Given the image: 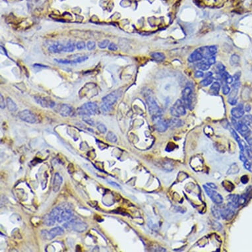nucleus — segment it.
I'll return each mask as SVG.
<instances>
[{"instance_id": "9b49d317", "label": "nucleus", "mask_w": 252, "mask_h": 252, "mask_svg": "<svg viewBox=\"0 0 252 252\" xmlns=\"http://www.w3.org/2000/svg\"><path fill=\"white\" fill-rule=\"evenodd\" d=\"M73 217V212L68 207H61V209L57 218V222H68Z\"/></svg>"}, {"instance_id": "412c9836", "label": "nucleus", "mask_w": 252, "mask_h": 252, "mask_svg": "<svg viewBox=\"0 0 252 252\" xmlns=\"http://www.w3.org/2000/svg\"><path fill=\"white\" fill-rule=\"evenodd\" d=\"M168 123L169 127H171V128H179V127L183 126L184 124L183 121L177 117H172L171 119H169Z\"/></svg>"}, {"instance_id": "e2e57ef3", "label": "nucleus", "mask_w": 252, "mask_h": 252, "mask_svg": "<svg viewBox=\"0 0 252 252\" xmlns=\"http://www.w3.org/2000/svg\"><path fill=\"white\" fill-rule=\"evenodd\" d=\"M251 147V148H252V147Z\"/></svg>"}, {"instance_id": "4d7b16f0", "label": "nucleus", "mask_w": 252, "mask_h": 252, "mask_svg": "<svg viewBox=\"0 0 252 252\" xmlns=\"http://www.w3.org/2000/svg\"><path fill=\"white\" fill-rule=\"evenodd\" d=\"M207 186L209 187V188H212V189H217V186H216V185L215 184H213V183H207Z\"/></svg>"}, {"instance_id": "bf43d9fd", "label": "nucleus", "mask_w": 252, "mask_h": 252, "mask_svg": "<svg viewBox=\"0 0 252 252\" xmlns=\"http://www.w3.org/2000/svg\"><path fill=\"white\" fill-rule=\"evenodd\" d=\"M35 67H41V68H48L47 66H44V65H40L39 64H36L34 65Z\"/></svg>"}, {"instance_id": "c756f323", "label": "nucleus", "mask_w": 252, "mask_h": 252, "mask_svg": "<svg viewBox=\"0 0 252 252\" xmlns=\"http://www.w3.org/2000/svg\"><path fill=\"white\" fill-rule=\"evenodd\" d=\"M215 71L217 74L221 75L225 71V66L221 63H218L215 66Z\"/></svg>"}, {"instance_id": "f3484780", "label": "nucleus", "mask_w": 252, "mask_h": 252, "mask_svg": "<svg viewBox=\"0 0 252 252\" xmlns=\"http://www.w3.org/2000/svg\"><path fill=\"white\" fill-rule=\"evenodd\" d=\"M62 183H63V177L60 176L59 174L56 173L54 176V184H53V185H54L53 189H54L55 192H57L59 190Z\"/></svg>"}, {"instance_id": "2f4dec72", "label": "nucleus", "mask_w": 252, "mask_h": 252, "mask_svg": "<svg viewBox=\"0 0 252 252\" xmlns=\"http://www.w3.org/2000/svg\"><path fill=\"white\" fill-rule=\"evenodd\" d=\"M239 167L238 164H233L231 166H230V169L229 170V171H228L227 174H236L237 173H238L239 172Z\"/></svg>"}, {"instance_id": "ea45409f", "label": "nucleus", "mask_w": 252, "mask_h": 252, "mask_svg": "<svg viewBox=\"0 0 252 252\" xmlns=\"http://www.w3.org/2000/svg\"><path fill=\"white\" fill-rule=\"evenodd\" d=\"M97 129L98 130L102 133H105L107 131L106 127L105 125H104L103 124H98L97 125Z\"/></svg>"}, {"instance_id": "c85d7f7f", "label": "nucleus", "mask_w": 252, "mask_h": 252, "mask_svg": "<svg viewBox=\"0 0 252 252\" xmlns=\"http://www.w3.org/2000/svg\"><path fill=\"white\" fill-rule=\"evenodd\" d=\"M242 121L248 127H250V128H252V116H251V115H246V116H244L243 118H242Z\"/></svg>"}, {"instance_id": "052dcab7", "label": "nucleus", "mask_w": 252, "mask_h": 252, "mask_svg": "<svg viewBox=\"0 0 252 252\" xmlns=\"http://www.w3.org/2000/svg\"><path fill=\"white\" fill-rule=\"evenodd\" d=\"M212 75H213L212 72H208L207 73H206V75H205V77L206 78V77H212Z\"/></svg>"}, {"instance_id": "473e14b6", "label": "nucleus", "mask_w": 252, "mask_h": 252, "mask_svg": "<svg viewBox=\"0 0 252 252\" xmlns=\"http://www.w3.org/2000/svg\"><path fill=\"white\" fill-rule=\"evenodd\" d=\"M106 139L111 143H116L117 138V136L115 135L113 132H108L106 135Z\"/></svg>"}, {"instance_id": "de8ad7c7", "label": "nucleus", "mask_w": 252, "mask_h": 252, "mask_svg": "<svg viewBox=\"0 0 252 252\" xmlns=\"http://www.w3.org/2000/svg\"><path fill=\"white\" fill-rule=\"evenodd\" d=\"M85 46H86L85 43L84 42H78L76 44V48L78 50H83L85 48Z\"/></svg>"}, {"instance_id": "864d4df0", "label": "nucleus", "mask_w": 252, "mask_h": 252, "mask_svg": "<svg viewBox=\"0 0 252 252\" xmlns=\"http://www.w3.org/2000/svg\"><path fill=\"white\" fill-rule=\"evenodd\" d=\"M203 76H204V73H203V71H197L195 72V77H197V78H201V77H203Z\"/></svg>"}, {"instance_id": "f257e3e1", "label": "nucleus", "mask_w": 252, "mask_h": 252, "mask_svg": "<svg viewBox=\"0 0 252 252\" xmlns=\"http://www.w3.org/2000/svg\"><path fill=\"white\" fill-rule=\"evenodd\" d=\"M79 113L83 116H90L92 115L97 114L99 112V108L95 102H88L84 104L79 108Z\"/></svg>"}, {"instance_id": "5fc2aeb1", "label": "nucleus", "mask_w": 252, "mask_h": 252, "mask_svg": "<svg viewBox=\"0 0 252 252\" xmlns=\"http://www.w3.org/2000/svg\"><path fill=\"white\" fill-rule=\"evenodd\" d=\"M228 102L230 104H231L232 106H234L237 103V99L236 98H229V100H228Z\"/></svg>"}, {"instance_id": "ddd939ff", "label": "nucleus", "mask_w": 252, "mask_h": 252, "mask_svg": "<svg viewBox=\"0 0 252 252\" xmlns=\"http://www.w3.org/2000/svg\"><path fill=\"white\" fill-rule=\"evenodd\" d=\"M117 95L116 93H111L110 94L105 96L104 97L102 98V105L108 108H111L112 105L115 104V102L117 101Z\"/></svg>"}, {"instance_id": "9d476101", "label": "nucleus", "mask_w": 252, "mask_h": 252, "mask_svg": "<svg viewBox=\"0 0 252 252\" xmlns=\"http://www.w3.org/2000/svg\"><path fill=\"white\" fill-rule=\"evenodd\" d=\"M182 101L184 102L186 107L191 109L192 106V90L190 87H187L182 91Z\"/></svg>"}, {"instance_id": "8fccbe9b", "label": "nucleus", "mask_w": 252, "mask_h": 252, "mask_svg": "<svg viewBox=\"0 0 252 252\" xmlns=\"http://www.w3.org/2000/svg\"><path fill=\"white\" fill-rule=\"evenodd\" d=\"M108 49L112 51H116L117 50V46L116 44H114V43H110L108 45Z\"/></svg>"}, {"instance_id": "6e6552de", "label": "nucleus", "mask_w": 252, "mask_h": 252, "mask_svg": "<svg viewBox=\"0 0 252 252\" xmlns=\"http://www.w3.org/2000/svg\"><path fill=\"white\" fill-rule=\"evenodd\" d=\"M64 233V230L62 228L59 226L53 228L51 230H50L49 231H47V230H43V231H42L43 237L49 240L54 238L57 236H60V235H62Z\"/></svg>"}, {"instance_id": "a19ab883", "label": "nucleus", "mask_w": 252, "mask_h": 252, "mask_svg": "<svg viewBox=\"0 0 252 252\" xmlns=\"http://www.w3.org/2000/svg\"><path fill=\"white\" fill-rule=\"evenodd\" d=\"M248 145L252 147V131H250L246 136L244 137Z\"/></svg>"}, {"instance_id": "cd10ccee", "label": "nucleus", "mask_w": 252, "mask_h": 252, "mask_svg": "<svg viewBox=\"0 0 252 252\" xmlns=\"http://www.w3.org/2000/svg\"><path fill=\"white\" fill-rule=\"evenodd\" d=\"M211 66H210L208 62L207 61V60L201 61L200 63H199L197 64V68L199 69H201V70H203V71H207V70H208V69L210 68Z\"/></svg>"}, {"instance_id": "7ed1b4c3", "label": "nucleus", "mask_w": 252, "mask_h": 252, "mask_svg": "<svg viewBox=\"0 0 252 252\" xmlns=\"http://www.w3.org/2000/svg\"><path fill=\"white\" fill-rule=\"evenodd\" d=\"M66 222V224H65L66 228H71L73 231L79 232V233H82V232H85L88 227L86 223L81 221H77V220L72 219V218Z\"/></svg>"}, {"instance_id": "b1692460", "label": "nucleus", "mask_w": 252, "mask_h": 252, "mask_svg": "<svg viewBox=\"0 0 252 252\" xmlns=\"http://www.w3.org/2000/svg\"><path fill=\"white\" fill-rule=\"evenodd\" d=\"M211 213L214 217L217 219H220L221 218V213H220V207H218L217 205H213L211 207Z\"/></svg>"}, {"instance_id": "6ab92c4d", "label": "nucleus", "mask_w": 252, "mask_h": 252, "mask_svg": "<svg viewBox=\"0 0 252 252\" xmlns=\"http://www.w3.org/2000/svg\"><path fill=\"white\" fill-rule=\"evenodd\" d=\"M49 51L51 53H54V54H57V53H60L61 52H64V45H63L61 43L56 42L53 44L52 45L50 46L49 47Z\"/></svg>"}, {"instance_id": "1a4fd4ad", "label": "nucleus", "mask_w": 252, "mask_h": 252, "mask_svg": "<svg viewBox=\"0 0 252 252\" xmlns=\"http://www.w3.org/2000/svg\"><path fill=\"white\" fill-rule=\"evenodd\" d=\"M235 208L230 204H228L227 206L220 207V213H221V218L223 219L229 220L232 219L235 214Z\"/></svg>"}, {"instance_id": "e433bc0d", "label": "nucleus", "mask_w": 252, "mask_h": 252, "mask_svg": "<svg viewBox=\"0 0 252 252\" xmlns=\"http://www.w3.org/2000/svg\"><path fill=\"white\" fill-rule=\"evenodd\" d=\"M55 61L61 64H75L74 60H69V59H54Z\"/></svg>"}, {"instance_id": "f704fd0d", "label": "nucleus", "mask_w": 252, "mask_h": 252, "mask_svg": "<svg viewBox=\"0 0 252 252\" xmlns=\"http://www.w3.org/2000/svg\"><path fill=\"white\" fill-rule=\"evenodd\" d=\"M222 185L224 188L229 191H232L234 189L233 184L229 181H224L222 182Z\"/></svg>"}, {"instance_id": "72a5a7b5", "label": "nucleus", "mask_w": 252, "mask_h": 252, "mask_svg": "<svg viewBox=\"0 0 252 252\" xmlns=\"http://www.w3.org/2000/svg\"><path fill=\"white\" fill-rule=\"evenodd\" d=\"M213 81V78L212 77H206L205 79H203V81H201L200 85L203 87H207V86L210 85Z\"/></svg>"}, {"instance_id": "39448f33", "label": "nucleus", "mask_w": 252, "mask_h": 252, "mask_svg": "<svg viewBox=\"0 0 252 252\" xmlns=\"http://www.w3.org/2000/svg\"><path fill=\"white\" fill-rule=\"evenodd\" d=\"M203 188L205 189L206 193L209 197L210 199L212 200L217 205H220L223 202V197L219 193L215 190H213L212 188H209L207 185H204Z\"/></svg>"}, {"instance_id": "3c124183", "label": "nucleus", "mask_w": 252, "mask_h": 252, "mask_svg": "<svg viewBox=\"0 0 252 252\" xmlns=\"http://www.w3.org/2000/svg\"><path fill=\"white\" fill-rule=\"evenodd\" d=\"M248 181H249L248 176H246V175H244V176H242V177H241V182H242V184H246L248 183Z\"/></svg>"}, {"instance_id": "423d86ee", "label": "nucleus", "mask_w": 252, "mask_h": 252, "mask_svg": "<svg viewBox=\"0 0 252 252\" xmlns=\"http://www.w3.org/2000/svg\"><path fill=\"white\" fill-rule=\"evenodd\" d=\"M153 121L155 124V128L157 131L160 133H163L167 130L168 128V123L165 119H162L161 116L153 117Z\"/></svg>"}, {"instance_id": "13d9d810", "label": "nucleus", "mask_w": 252, "mask_h": 252, "mask_svg": "<svg viewBox=\"0 0 252 252\" xmlns=\"http://www.w3.org/2000/svg\"><path fill=\"white\" fill-rule=\"evenodd\" d=\"M109 183H110V184H113V185H112V186H116V187H117V188H119V189H121V188H121V186H119V185H118V184H116V183H114V182H109Z\"/></svg>"}, {"instance_id": "aec40b11", "label": "nucleus", "mask_w": 252, "mask_h": 252, "mask_svg": "<svg viewBox=\"0 0 252 252\" xmlns=\"http://www.w3.org/2000/svg\"><path fill=\"white\" fill-rule=\"evenodd\" d=\"M237 131H238L243 137L246 136L250 132L248 126L245 124L242 121H240L238 122V128Z\"/></svg>"}, {"instance_id": "c03bdc74", "label": "nucleus", "mask_w": 252, "mask_h": 252, "mask_svg": "<svg viewBox=\"0 0 252 252\" xmlns=\"http://www.w3.org/2000/svg\"><path fill=\"white\" fill-rule=\"evenodd\" d=\"M88 56H81L77 57V58H76L75 59H73L74 62H75V64H79V63H81V62H83L88 59Z\"/></svg>"}, {"instance_id": "393cba45", "label": "nucleus", "mask_w": 252, "mask_h": 252, "mask_svg": "<svg viewBox=\"0 0 252 252\" xmlns=\"http://www.w3.org/2000/svg\"><path fill=\"white\" fill-rule=\"evenodd\" d=\"M220 75H221V78L222 79V80L224 81V82L226 83V84H231L232 82H233L234 81L233 77L230 75L227 72L224 71V73L221 74Z\"/></svg>"}, {"instance_id": "f03ea898", "label": "nucleus", "mask_w": 252, "mask_h": 252, "mask_svg": "<svg viewBox=\"0 0 252 252\" xmlns=\"http://www.w3.org/2000/svg\"><path fill=\"white\" fill-rule=\"evenodd\" d=\"M170 114L172 116L179 117L186 114V108L184 102L181 100H177L173 106L170 108Z\"/></svg>"}, {"instance_id": "5701e85b", "label": "nucleus", "mask_w": 252, "mask_h": 252, "mask_svg": "<svg viewBox=\"0 0 252 252\" xmlns=\"http://www.w3.org/2000/svg\"><path fill=\"white\" fill-rule=\"evenodd\" d=\"M6 105L8 108V110L11 112H16L17 110V106L16 103L11 99V98L8 97L6 99Z\"/></svg>"}, {"instance_id": "dca6fc26", "label": "nucleus", "mask_w": 252, "mask_h": 252, "mask_svg": "<svg viewBox=\"0 0 252 252\" xmlns=\"http://www.w3.org/2000/svg\"><path fill=\"white\" fill-rule=\"evenodd\" d=\"M73 109L70 105L68 104H62L59 108V112L61 116L63 117H68L70 116L73 113Z\"/></svg>"}, {"instance_id": "2eb2a0df", "label": "nucleus", "mask_w": 252, "mask_h": 252, "mask_svg": "<svg viewBox=\"0 0 252 252\" xmlns=\"http://www.w3.org/2000/svg\"><path fill=\"white\" fill-rule=\"evenodd\" d=\"M231 114L233 117L236 119H239L243 117L244 114V110L243 105L239 104L236 107H234L231 110Z\"/></svg>"}, {"instance_id": "49530a36", "label": "nucleus", "mask_w": 252, "mask_h": 252, "mask_svg": "<svg viewBox=\"0 0 252 252\" xmlns=\"http://www.w3.org/2000/svg\"><path fill=\"white\" fill-rule=\"evenodd\" d=\"M222 91L223 95H227L230 93V87H229V86H228L226 85V84H225V85L224 86H223L222 88Z\"/></svg>"}, {"instance_id": "603ef678", "label": "nucleus", "mask_w": 252, "mask_h": 252, "mask_svg": "<svg viewBox=\"0 0 252 252\" xmlns=\"http://www.w3.org/2000/svg\"><path fill=\"white\" fill-rule=\"evenodd\" d=\"M1 101H0V106H1V109H4L6 108V103L4 102V99L3 96L1 95Z\"/></svg>"}, {"instance_id": "7c9ffc66", "label": "nucleus", "mask_w": 252, "mask_h": 252, "mask_svg": "<svg viewBox=\"0 0 252 252\" xmlns=\"http://www.w3.org/2000/svg\"><path fill=\"white\" fill-rule=\"evenodd\" d=\"M220 88V85L218 82H215L213 83V85H211L210 90L211 92H212L213 94H217L219 92Z\"/></svg>"}, {"instance_id": "09e8293b", "label": "nucleus", "mask_w": 252, "mask_h": 252, "mask_svg": "<svg viewBox=\"0 0 252 252\" xmlns=\"http://www.w3.org/2000/svg\"><path fill=\"white\" fill-rule=\"evenodd\" d=\"M207 61L208 62L210 66H212V65L215 64V62H216V58H215V56L210 57L209 58L207 59Z\"/></svg>"}, {"instance_id": "4be33fe9", "label": "nucleus", "mask_w": 252, "mask_h": 252, "mask_svg": "<svg viewBox=\"0 0 252 252\" xmlns=\"http://www.w3.org/2000/svg\"><path fill=\"white\" fill-rule=\"evenodd\" d=\"M240 195H230L228 197V201H229V204L233 206L235 208H236L238 206V201H239Z\"/></svg>"}, {"instance_id": "680f3d73", "label": "nucleus", "mask_w": 252, "mask_h": 252, "mask_svg": "<svg viewBox=\"0 0 252 252\" xmlns=\"http://www.w3.org/2000/svg\"><path fill=\"white\" fill-rule=\"evenodd\" d=\"M246 112H249L250 111V110H251V107H250V106L249 105H246Z\"/></svg>"}, {"instance_id": "a211bd4d", "label": "nucleus", "mask_w": 252, "mask_h": 252, "mask_svg": "<svg viewBox=\"0 0 252 252\" xmlns=\"http://www.w3.org/2000/svg\"><path fill=\"white\" fill-rule=\"evenodd\" d=\"M203 59V56L201 54L200 50L197 49L194 51L192 54L189 56L188 61L189 62H195L197 61H200Z\"/></svg>"}, {"instance_id": "f8f14e48", "label": "nucleus", "mask_w": 252, "mask_h": 252, "mask_svg": "<svg viewBox=\"0 0 252 252\" xmlns=\"http://www.w3.org/2000/svg\"><path fill=\"white\" fill-rule=\"evenodd\" d=\"M199 50L202 54L203 58L208 59L210 57L214 56L217 52V48L215 46H210L201 47L199 48Z\"/></svg>"}, {"instance_id": "4468645a", "label": "nucleus", "mask_w": 252, "mask_h": 252, "mask_svg": "<svg viewBox=\"0 0 252 252\" xmlns=\"http://www.w3.org/2000/svg\"><path fill=\"white\" fill-rule=\"evenodd\" d=\"M36 102L44 108H53L55 106V102L53 100L47 98L35 97Z\"/></svg>"}, {"instance_id": "6e6d98bb", "label": "nucleus", "mask_w": 252, "mask_h": 252, "mask_svg": "<svg viewBox=\"0 0 252 252\" xmlns=\"http://www.w3.org/2000/svg\"><path fill=\"white\" fill-rule=\"evenodd\" d=\"M240 159L241 161H242L243 162H244L247 160V158L246 157H245V155L243 153V152H242L240 153Z\"/></svg>"}, {"instance_id": "79ce46f5", "label": "nucleus", "mask_w": 252, "mask_h": 252, "mask_svg": "<svg viewBox=\"0 0 252 252\" xmlns=\"http://www.w3.org/2000/svg\"><path fill=\"white\" fill-rule=\"evenodd\" d=\"M244 166L247 170H248L249 172H252L251 168H252V164L251 162L248 160H246V161L244 162Z\"/></svg>"}, {"instance_id": "0eeeda50", "label": "nucleus", "mask_w": 252, "mask_h": 252, "mask_svg": "<svg viewBox=\"0 0 252 252\" xmlns=\"http://www.w3.org/2000/svg\"><path fill=\"white\" fill-rule=\"evenodd\" d=\"M19 117L21 120L29 124H34L37 122V117L28 110H24L19 112Z\"/></svg>"}, {"instance_id": "37998d69", "label": "nucleus", "mask_w": 252, "mask_h": 252, "mask_svg": "<svg viewBox=\"0 0 252 252\" xmlns=\"http://www.w3.org/2000/svg\"><path fill=\"white\" fill-rule=\"evenodd\" d=\"M239 60L240 58L237 55H233L230 58V63L232 64V65H236L237 64H238Z\"/></svg>"}, {"instance_id": "c9c22d12", "label": "nucleus", "mask_w": 252, "mask_h": 252, "mask_svg": "<svg viewBox=\"0 0 252 252\" xmlns=\"http://www.w3.org/2000/svg\"><path fill=\"white\" fill-rule=\"evenodd\" d=\"M230 131H231L232 135L233 136V137L234 138L235 140H236L237 141V143H238V145H240V144L241 143V141L242 140H241L240 137H239V135H238V133H236V131H235L234 129H232V128L230 129Z\"/></svg>"}, {"instance_id": "58836bf2", "label": "nucleus", "mask_w": 252, "mask_h": 252, "mask_svg": "<svg viewBox=\"0 0 252 252\" xmlns=\"http://www.w3.org/2000/svg\"><path fill=\"white\" fill-rule=\"evenodd\" d=\"M83 120L85 122V123H87V124L90 125V126H94L95 125V122L92 119L90 118V116H83Z\"/></svg>"}, {"instance_id": "4c0bfd02", "label": "nucleus", "mask_w": 252, "mask_h": 252, "mask_svg": "<svg viewBox=\"0 0 252 252\" xmlns=\"http://www.w3.org/2000/svg\"><path fill=\"white\" fill-rule=\"evenodd\" d=\"M109 43H110V41L108 40H102V41L100 42L99 43H98V47L100 48L104 49V48H106L108 46Z\"/></svg>"}, {"instance_id": "a18cd8bd", "label": "nucleus", "mask_w": 252, "mask_h": 252, "mask_svg": "<svg viewBox=\"0 0 252 252\" xmlns=\"http://www.w3.org/2000/svg\"><path fill=\"white\" fill-rule=\"evenodd\" d=\"M87 49L88 50H93L96 47V43L93 41H88L87 44Z\"/></svg>"}, {"instance_id": "a878e982", "label": "nucleus", "mask_w": 252, "mask_h": 252, "mask_svg": "<svg viewBox=\"0 0 252 252\" xmlns=\"http://www.w3.org/2000/svg\"><path fill=\"white\" fill-rule=\"evenodd\" d=\"M76 48V45L75 43L72 42H69L64 46V52H72L75 50Z\"/></svg>"}, {"instance_id": "bb28decb", "label": "nucleus", "mask_w": 252, "mask_h": 252, "mask_svg": "<svg viewBox=\"0 0 252 252\" xmlns=\"http://www.w3.org/2000/svg\"><path fill=\"white\" fill-rule=\"evenodd\" d=\"M151 56L154 59L158 61H162L165 59L164 54L162 52H154L151 54Z\"/></svg>"}, {"instance_id": "20e7f679", "label": "nucleus", "mask_w": 252, "mask_h": 252, "mask_svg": "<svg viewBox=\"0 0 252 252\" xmlns=\"http://www.w3.org/2000/svg\"><path fill=\"white\" fill-rule=\"evenodd\" d=\"M147 103L148 112H149L151 116H152L153 118L155 117L161 116V110H160L159 106L154 98L151 97H148L147 98Z\"/></svg>"}]
</instances>
